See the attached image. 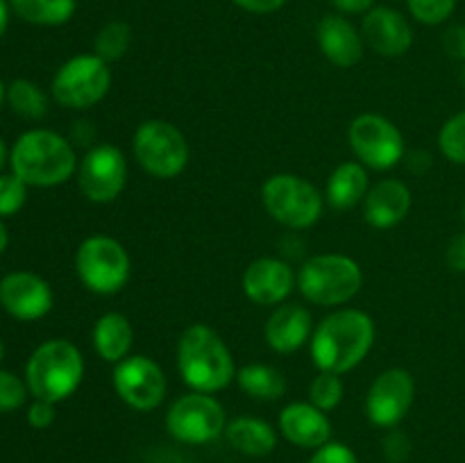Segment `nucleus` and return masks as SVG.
Returning a JSON list of instances; mask_svg holds the SVG:
<instances>
[{
  "label": "nucleus",
  "mask_w": 465,
  "mask_h": 463,
  "mask_svg": "<svg viewBox=\"0 0 465 463\" xmlns=\"http://www.w3.org/2000/svg\"><path fill=\"white\" fill-rule=\"evenodd\" d=\"M227 416L223 404L212 393L182 395L166 413V429L180 443L203 445L225 434Z\"/></svg>",
  "instance_id": "9d476101"
},
{
  "label": "nucleus",
  "mask_w": 465,
  "mask_h": 463,
  "mask_svg": "<svg viewBox=\"0 0 465 463\" xmlns=\"http://www.w3.org/2000/svg\"><path fill=\"white\" fill-rule=\"evenodd\" d=\"M9 7L32 25H62L75 14V0H9Z\"/></svg>",
  "instance_id": "a878e982"
},
{
  "label": "nucleus",
  "mask_w": 465,
  "mask_h": 463,
  "mask_svg": "<svg viewBox=\"0 0 465 463\" xmlns=\"http://www.w3.org/2000/svg\"><path fill=\"white\" fill-rule=\"evenodd\" d=\"M318 45L321 53L339 68H352L363 57V36L357 27L341 14H327L318 23Z\"/></svg>",
  "instance_id": "6ab92c4d"
},
{
  "label": "nucleus",
  "mask_w": 465,
  "mask_h": 463,
  "mask_svg": "<svg viewBox=\"0 0 465 463\" xmlns=\"http://www.w3.org/2000/svg\"><path fill=\"white\" fill-rule=\"evenodd\" d=\"M94 348L100 359L109 363H118L130 357L134 330L123 313L109 311L95 320L94 325Z\"/></svg>",
  "instance_id": "5701e85b"
},
{
  "label": "nucleus",
  "mask_w": 465,
  "mask_h": 463,
  "mask_svg": "<svg viewBox=\"0 0 465 463\" xmlns=\"http://www.w3.org/2000/svg\"><path fill=\"white\" fill-rule=\"evenodd\" d=\"M409 452H411V445H409V438L402 434V431L393 429L384 438V457L389 458L391 463L407 461Z\"/></svg>",
  "instance_id": "f704fd0d"
},
{
  "label": "nucleus",
  "mask_w": 465,
  "mask_h": 463,
  "mask_svg": "<svg viewBox=\"0 0 465 463\" xmlns=\"http://www.w3.org/2000/svg\"><path fill=\"white\" fill-rule=\"evenodd\" d=\"M350 148L359 162L375 171H389L404 157L402 132L380 113H361L350 123Z\"/></svg>",
  "instance_id": "9b49d317"
},
{
  "label": "nucleus",
  "mask_w": 465,
  "mask_h": 463,
  "mask_svg": "<svg viewBox=\"0 0 465 463\" xmlns=\"http://www.w3.org/2000/svg\"><path fill=\"white\" fill-rule=\"evenodd\" d=\"M75 271L82 284L98 295H114L125 289L130 280V254L121 241L95 234L80 243L75 254Z\"/></svg>",
  "instance_id": "0eeeda50"
},
{
  "label": "nucleus",
  "mask_w": 465,
  "mask_h": 463,
  "mask_svg": "<svg viewBox=\"0 0 465 463\" xmlns=\"http://www.w3.org/2000/svg\"><path fill=\"white\" fill-rule=\"evenodd\" d=\"M343 379L336 372H318L309 386V399L321 411H331L343 402Z\"/></svg>",
  "instance_id": "c85d7f7f"
},
{
  "label": "nucleus",
  "mask_w": 465,
  "mask_h": 463,
  "mask_svg": "<svg viewBox=\"0 0 465 463\" xmlns=\"http://www.w3.org/2000/svg\"><path fill=\"white\" fill-rule=\"evenodd\" d=\"M295 286H298V275L289 263L277 257L254 259L243 272L245 295L262 307H277L286 302Z\"/></svg>",
  "instance_id": "dca6fc26"
},
{
  "label": "nucleus",
  "mask_w": 465,
  "mask_h": 463,
  "mask_svg": "<svg viewBox=\"0 0 465 463\" xmlns=\"http://www.w3.org/2000/svg\"><path fill=\"white\" fill-rule=\"evenodd\" d=\"M114 389L127 407L154 411L166 398V375L154 359L132 354L114 368Z\"/></svg>",
  "instance_id": "f8f14e48"
},
{
  "label": "nucleus",
  "mask_w": 465,
  "mask_h": 463,
  "mask_svg": "<svg viewBox=\"0 0 465 463\" xmlns=\"http://www.w3.org/2000/svg\"><path fill=\"white\" fill-rule=\"evenodd\" d=\"M339 14H368L375 7V0H331Z\"/></svg>",
  "instance_id": "ea45409f"
},
{
  "label": "nucleus",
  "mask_w": 465,
  "mask_h": 463,
  "mask_svg": "<svg viewBox=\"0 0 465 463\" xmlns=\"http://www.w3.org/2000/svg\"><path fill=\"white\" fill-rule=\"evenodd\" d=\"M309 463H359L357 454L343 443H325L316 449Z\"/></svg>",
  "instance_id": "72a5a7b5"
},
{
  "label": "nucleus",
  "mask_w": 465,
  "mask_h": 463,
  "mask_svg": "<svg viewBox=\"0 0 465 463\" xmlns=\"http://www.w3.org/2000/svg\"><path fill=\"white\" fill-rule=\"evenodd\" d=\"M0 304L18 320H39L53 309V291L48 281L35 272H9L0 281Z\"/></svg>",
  "instance_id": "2eb2a0df"
},
{
  "label": "nucleus",
  "mask_w": 465,
  "mask_h": 463,
  "mask_svg": "<svg viewBox=\"0 0 465 463\" xmlns=\"http://www.w3.org/2000/svg\"><path fill=\"white\" fill-rule=\"evenodd\" d=\"M234 5H239L241 9L252 14H272L277 9L284 7L286 0H232Z\"/></svg>",
  "instance_id": "58836bf2"
},
{
  "label": "nucleus",
  "mask_w": 465,
  "mask_h": 463,
  "mask_svg": "<svg viewBox=\"0 0 465 463\" xmlns=\"http://www.w3.org/2000/svg\"><path fill=\"white\" fill-rule=\"evenodd\" d=\"M27 384H23L21 377L14 372L0 370V411H14L23 407L27 398Z\"/></svg>",
  "instance_id": "473e14b6"
},
{
  "label": "nucleus",
  "mask_w": 465,
  "mask_h": 463,
  "mask_svg": "<svg viewBox=\"0 0 465 463\" xmlns=\"http://www.w3.org/2000/svg\"><path fill=\"white\" fill-rule=\"evenodd\" d=\"M443 48L450 57L465 62V25H452L445 32Z\"/></svg>",
  "instance_id": "e433bc0d"
},
{
  "label": "nucleus",
  "mask_w": 465,
  "mask_h": 463,
  "mask_svg": "<svg viewBox=\"0 0 465 463\" xmlns=\"http://www.w3.org/2000/svg\"><path fill=\"white\" fill-rule=\"evenodd\" d=\"M445 261L454 272H465V232L454 236L445 252Z\"/></svg>",
  "instance_id": "4c0bfd02"
},
{
  "label": "nucleus",
  "mask_w": 465,
  "mask_h": 463,
  "mask_svg": "<svg viewBox=\"0 0 465 463\" xmlns=\"http://www.w3.org/2000/svg\"><path fill=\"white\" fill-rule=\"evenodd\" d=\"M7 23H9V5L7 0H0V36H3L5 30H7Z\"/></svg>",
  "instance_id": "a19ab883"
},
{
  "label": "nucleus",
  "mask_w": 465,
  "mask_h": 463,
  "mask_svg": "<svg viewBox=\"0 0 465 463\" xmlns=\"http://www.w3.org/2000/svg\"><path fill=\"white\" fill-rule=\"evenodd\" d=\"M9 243V234H7V227L3 225V221H0V254L5 252V248H7Z\"/></svg>",
  "instance_id": "79ce46f5"
},
{
  "label": "nucleus",
  "mask_w": 465,
  "mask_h": 463,
  "mask_svg": "<svg viewBox=\"0 0 465 463\" xmlns=\"http://www.w3.org/2000/svg\"><path fill=\"white\" fill-rule=\"evenodd\" d=\"M27 422H30L35 429H45L54 422V404L45 402V399H36L27 409Z\"/></svg>",
  "instance_id": "c9c22d12"
},
{
  "label": "nucleus",
  "mask_w": 465,
  "mask_h": 463,
  "mask_svg": "<svg viewBox=\"0 0 465 463\" xmlns=\"http://www.w3.org/2000/svg\"><path fill=\"white\" fill-rule=\"evenodd\" d=\"M27 200V184L18 175H0V218L21 212Z\"/></svg>",
  "instance_id": "2f4dec72"
},
{
  "label": "nucleus",
  "mask_w": 465,
  "mask_h": 463,
  "mask_svg": "<svg viewBox=\"0 0 465 463\" xmlns=\"http://www.w3.org/2000/svg\"><path fill=\"white\" fill-rule=\"evenodd\" d=\"M262 202L271 218L291 230H307L322 216V193L293 172H277L262 186Z\"/></svg>",
  "instance_id": "423d86ee"
},
{
  "label": "nucleus",
  "mask_w": 465,
  "mask_h": 463,
  "mask_svg": "<svg viewBox=\"0 0 465 463\" xmlns=\"http://www.w3.org/2000/svg\"><path fill=\"white\" fill-rule=\"evenodd\" d=\"M225 436L232 448L245 457H266L277 445L275 429L266 420L252 416H241L227 422Z\"/></svg>",
  "instance_id": "b1692460"
},
{
  "label": "nucleus",
  "mask_w": 465,
  "mask_h": 463,
  "mask_svg": "<svg viewBox=\"0 0 465 463\" xmlns=\"http://www.w3.org/2000/svg\"><path fill=\"white\" fill-rule=\"evenodd\" d=\"M77 184L91 202H114L127 184V162L112 143L94 145L77 166Z\"/></svg>",
  "instance_id": "ddd939ff"
},
{
  "label": "nucleus",
  "mask_w": 465,
  "mask_h": 463,
  "mask_svg": "<svg viewBox=\"0 0 465 463\" xmlns=\"http://www.w3.org/2000/svg\"><path fill=\"white\" fill-rule=\"evenodd\" d=\"M439 148L450 162L465 166V109L440 127Z\"/></svg>",
  "instance_id": "c756f323"
},
{
  "label": "nucleus",
  "mask_w": 465,
  "mask_h": 463,
  "mask_svg": "<svg viewBox=\"0 0 465 463\" xmlns=\"http://www.w3.org/2000/svg\"><path fill=\"white\" fill-rule=\"evenodd\" d=\"M84 377V357L66 339H50L32 352L25 366V384L36 399L62 402L71 398Z\"/></svg>",
  "instance_id": "20e7f679"
},
{
  "label": "nucleus",
  "mask_w": 465,
  "mask_h": 463,
  "mask_svg": "<svg viewBox=\"0 0 465 463\" xmlns=\"http://www.w3.org/2000/svg\"><path fill=\"white\" fill-rule=\"evenodd\" d=\"M177 370L198 393H216L236 379L234 357L209 325L195 322L177 340Z\"/></svg>",
  "instance_id": "f03ea898"
},
{
  "label": "nucleus",
  "mask_w": 465,
  "mask_h": 463,
  "mask_svg": "<svg viewBox=\"0 0 465 463\" xmlns=\"http://www.w3.org/2000/svg\"><path fill=\"white\" fill-rule=\"evenodd\" d=\"M280 431L289 443L298 445V448L318 449L330 443L331 425L325 411L313 407L312 402H293L282 409Z\"/></svg>",
  "instance_id": "aec40b11"
},
{
  "label": "nucleus",
  "mask_w": 465,
  "mask_h": 463,
  "mask_svg": "<svg viewBox=\"0 0 465 463\" xmlns=\"http://www.w3.org/2000/svg\"><path fill=\"white\" fill-rule=\"evenodd\" d=\"M363 272L352 257L316 254L298 272V289L318 307H339L361 291Z\"/></svg>",
  "instance_id": "39448f33"
},
{
  "label": "nucleus",
  "mask_w": 465,
  "mask_h": 463,
  "mask_svg": "<svg viewBox=\"0 0 465 463\" xmlns=\"http://www.w3.org/2000/svg\"><path fill=\"white\" fill-rule=\"evenodd\" d=\"M411 209V191L402 180H381L363 200V218L375 230H391L407 218Z\"/></svg>",
  "instance_id": "a211bd4d"
},
{
  "label": "nucleus",
  "mask_w": 465,
  "mask_h": 463,
  "mask_svg": "<svg viewBox=\"0 0 465 463\" xmlns=\"http://www.w3.org/2000/svg\"><path fill=\"white\" fill-rule=\"evenodd\" d=\"M5 95H7V91H5V86H3V82H0V104H3V100H5Z\"/></svg>",
  "instance_id": "c03bdc74"
},
{
  "label": "nucleus",
  "mask_w": 465,
  "mask_h": 463,
  "mask_svg": "<svg viewBox=\"0 0 465 463\" xmlns=\"http://www.w3.org/2000/svg\"><path fill=\"white\" fill-rule=\"evenodd\" d=\"M5 162H7V148H5L3 139H0V171H3Z\"/></svg>",
  "instance_id": "37998d69"
},
{
  "label": "nucleus",
  "mask_w": 465,
  "mask_h": 463,
  "mask_svg": "<svg viewBox=\"0 0 465 463\" xmlns=\"http://www.w3.org/2000/svg\"><path fill=\"white\" fill-rule=\"evenodd\" d=\"M368 172L361 162H345L334 168L327 180L325 200L336 212H348L361 204L368 195Z\"/></svg>",
  "instance_id": "4be33fe9"
},
{
  "label": "nucleus",
  "mask_w": 465,
  "mask_h": 463,
  "mask_svg": "<svg viewBox=\"0 0 465 463\" xmlns=\"http://www.w3.org/2000/svg\"><path fill=\"white\" fill-rule=\"evenodd\" d=\"M463 222H465V204H463Z\"/></svg>",
  "instance_id": "49530a36"
},
{
  "label": "nucleus",
  "mask_w": 465,
  "mask_h": 463,
  "mask_svg": "<svg viewBox=\"0 0 465 463\" xmlns=\"http://www.w3.org/2000/svg\"><path fill=\"white\" fill-rule=\"evenodd\" d=\"M361 36L381 57H402L413 45L411 23L393 7H372L363 14Z\"/></svg>",
  "instance_id": "f3484780"
},
{
  "label": "nucleus",
  "mask_w": 465,
  "mask_h": 463,
  "mask_svg": "<svg viewBox=\"0 0 465 463\" xmlns=\"http://www.w3.org/2000/svg\"><path fill=\"white\" fill-rule=\"evenodd\" d=\"M413 399H416V381L411 372L404 368H389L368 389V420L375 427L393 429L404 420L409 409L413 407Z\"/></svg>",
  "instance_id": "4468645a"
},
{
  "label": "nucleus",
  "mask_w": 465,
  "mask_h": 463,
  "mask_svg": "<svg viewBox=\"0 0 465 463\" xmlns=\"http://www.w3.org/2000/svg\"><path fill=\"white\" fill-rule=\"evenodd\" d=\"M409 12L422 25H440L452 16L457 0H407Z\"/></svg>",
  "instance_id": "7c9ffc66"
},
{
  "label": "nucleus",
  "mask_w": 465,
  "mask_h": 463,
  "mask_svg": "<svg viewBox=\"0 0 465 463\" xmlns=\"http://www.w3.org/2000/svg\"><path fill=\"white\" fill-rule=\"evenodd\" d=\"M132 44V27L123 21H112L100 27L98 36L94 41L95 54L104 62H118L123 54L130 50Z\"/></svg>",
  "instance_id": "cd10ccee"
},
{
  "label": "nucleus",
  "mask_w": 465,
  "mask_h": 463,
  "mask_svg": "<svg viewBox=\"0 0 465 463\" xmlns=\"http://www.w3.org/2000/svg\"><path fill=\"white\" fill-rule=\"evenodd\" d=\"M132 150L148 175L157 180H173L189 163V143L180 127L168 121H145L136 127Z\"/></svg>",
  "instance_id": "6e6552de"
},
{
  "label": "nucleus",
  "mask_w": 465,
  "mask_h": 463,
  "mask_svg": "<svg viewBox=\"0 0 465 463\" xmlns=\"http://www.w3.org/2000/svg\"><path fill=\"white\" fill-rule=\"evenodd\" d=\"M14 175L27 186H57L75 172L77 157L71 141L53 130H30L18 136L9 153Z\"/></svg>",
  "instance_id": "7ed1b4c3"
},
{
  "label": "nucleus",
  "mask_w": 465,
  "mask_h": 463,
  "mask_svg": "<svg viewBox=\"0 0 465 463\" xmlns=\"http://www.w3.org/2000/svg\"><path fill=\"white\" fill-rule=\"evenodd\" d=\"M463 80H465V71H463Z\"/></svg>",
  "instance_id": "de8ad7c7"
},
{
  "label": "nucleus",
  "mask_w": 465,
  "mask_h": 463,
  "mask_svg": "<svg viewBox=\"0 0 465 463\" xmlns=\"http://www.w3.org/2000/svg\"><path fill=\"white\" fill-rule=\"evenodd\" d=\"M263 334H266V343L271 345L275 352H295V350H300L309 339H312V313H309L307 307H302V304H277L275 311L268 316Z\"/></svg>",
  "instance_id": "412c9836"
},
{
  "label": "nucleus",
  "mask_w": 465,
  "mask_h": 463,
  "mask_svg": "<svg viewBox=\"0 0 465 463\" xmlns=\"http://www.w3.org/2000/svg\"><path fill=\"white\" fill-rule=\"evenodd\" d=\"M3 354H5V348H3V340H0V359H3Z\"/></svg>",
  "instance_id": "a18cd8bd"
},
{
  "label": "nucleus",
  "mask_w": 465,
  "mask_h": 463,
  "mask_svg": "<svg viewBox=\"0 0 465 463\" xmlns=\"http://www.w3.org/2000/svg\"><path fill=\"white\" fill-rule=\"evenodd\" d=\"M7 103L18 116L27 121H39L48 113V98L30 80H14L7 86Z\"/></svg>",
  "instance_id": "bb28decb"
},
{
  "label": "nucleus",
  "mask_w": 465,
  "mask_h": 463,
  "mask_svg": "<svg viewBox=\"0 0 465 463\" xmlns=\"http://www.w3.org/2000/svg\"><path fill=\"white\" fill-rule=\"evenodd\" d=\"M375 343V322L361 309L330 313L312 334V359L321 372L345 375L357 368Z\"/></svg>",
  "instance_id": "f257e3e1"
},
{
  "label": "nucleus",
  "mask_w": 465,
  "mask_h": 463,
  "mask_svg": "<svg viewBox=\"0 0 465 463\" xmlns=\"http://www.w3.org/2000/svg\"><path fill=\"white\" fill-rule=\"evenodd\" d=\"M112 86V71L98 54H75L59 66L53 77V95L62 107L89 109L98 104Z\"/></svg>",
  "instance_id": "1a4fd4ad"
},
{
  "label": "nucleus",
  "mask_w": 465,
  "mask_h": 463,
  "mask_svg": "<svg viewBox=\"0 0 465 463\" xmlns=\"http://www.w3.org/2000/svg\"><path fill=\"white\" fill-rule=\"evenodd\" d=\"M236 384L245 395L263 402H275L286 393V377L266 363H248L236 370Z\"/></svg>",
  "instance_id": "393cba45"
}]
</instances>
